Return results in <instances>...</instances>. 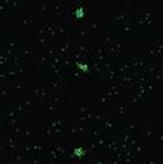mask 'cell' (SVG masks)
Instances as JSON below:
<instances>
[{
  "label": "cell",
  "mask_w": 163,
  "mask_h": 164,
  "mask_svg": "<svg viewBox=\"0 0 163 164\" xmlns=\"http://www.w3.org/2000/svg\"><path fill=\"white\" fill-rule=\"evenodd\" d=\"M76 68L79 70H82V72H84V73H87L88 70H90V66H88L87 64H83V62H77L76 64Z\"/></svg>",
  "instance_id": "2"
},
{
  "label": "cell",
  "mask_w": 163,
  "mask_h": 164,
  "mask_svg": "<svg viewBox=\"0 0 163 164\" xmlns=\"http://www.w3.org/2000/svg\"><path fill=\"white\" fill-rule=\"evenodd\" d=\"M73 14H75V17L80 20V18L84 17V9H83V7H79V9H76V10L73 11Z\"/></svg>",
  "instance_id": "3"
},
{
  "label": "cell",
  "mask_w": 163,
  "mask_h": 164,
  "mask_svg": "<svg viewBox=\"0 0 163 164\" xmlns=\"http://www.w3.org/2000/svg\"><path fill=\"white\" fill-rule=\"evenodd\" d=\"M72 153H73L75 157L80 158V157H83V156L86 155V149H84V147H82V146H76V147H73Z\"/></svg>",
  "instance_id": "1"
}]
</instances>
